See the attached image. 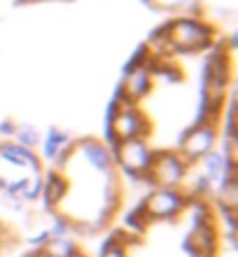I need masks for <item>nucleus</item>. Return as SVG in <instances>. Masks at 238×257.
I'll use <instances>...</instances> for the list:
<instances>
[{
    "label": "nucleus",
    "instance_id": "nucleus-1",
    "mask_svg": "<svg viewBox=\"0 0 238 257\" xmlns=\"http://www.w3.org/2000/svg\"><path fill=\"white\" fill-rule=\"evenodd\" d=\"M112 150L96 138L70 141L54 157L42 178L49 210L70 231L98 234L108 229L122 208L124 185Z\"/></svg>",
    "mask_w": 238,
    "mask_h": 257
}]
</instances>
